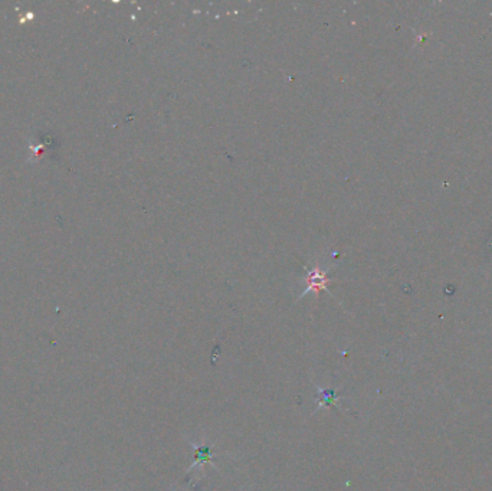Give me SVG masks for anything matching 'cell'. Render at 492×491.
<instances>
[{
	"mask_svg": "<svg viewBox=\"0 0 492 491\" xmlns=\"http://www.w3.org/2000/svg\"><path fill=\"white\" fill-rule=\"evenodd\" d=\"M318 392H320V399H321L318 408H321V407H330L331 404L338 405V398H337L335 392H334L332 389H325V390L318 389Z\"/></svg>",
	"mask_w": 492,
	"mask_h": 491,
	"instance_id": "cell-1",
	"label": "cell"
},
{
	"mask_svg": "<svg viewBox=\"0 0 492 491\" xmlns=\"http://www.w3.org/2000/svg\"><path fill=\"white\" fill-rule=\"evenodd\" d=\"M196 463L193 464L194 465H198L199 463H205V461H211L212 460V456H213V450L211 447H198L196 448Z\"/></svg>",
	"mask_w": 492,
	"mask_h": 491,
	"instance_id": "cell-2",
	"label": "cell"
}]
</instances>
